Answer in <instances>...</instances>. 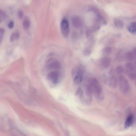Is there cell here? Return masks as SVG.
Here are the masks:
<instances>
[{"instance_id":"1","label":"cell","mask_w":136,"mask_h":136,"mask_svg":"<svg viewBox=\"0 0 136 136\" xmlns=\"http://www.w3.org/2000/svg\"><path fill=\"white\" fill-rule=\"evenodd\" d=\"M89 87L96 98L102 100L103 98L102 89L98 81L96 78H92L89 81Z\"/></svg>"},{"instance_id":"2","label":"cell","mask_w":136,"mask_h":136,"mask_svg":"<svg viewBox=\"0 0 136 136\" xmlns=\"http://www.w3.org/2000/svg\"><path fill=\"white\" fill-rule=\"evenodd\" d=\"M120 89L124 94H127L130 92V88L128 81L123 76L121 75L118 78Z\"/></svg>"},{"instance_id":"3","label":"cell","mask_w":136,"mask_h":136,"mask_svg":"<svg viewBox=\"0 0 136 136\" xmlns=\"http://www.w3.org/2000/svg\"><path fill=\"white\" fill-rule=\"evenodd\" d=\"M61 30L64 37L67 38L68 36L70 31L69 23L66 18H63L61 22Z\"/></svg>"},{"instance_id":"4","label":"cell","mask_w":136,"mask_h":136,"mask_svg":"<svg viewBox=\"0 0 136 136\" xmlns=\"http://www.w3.org/2000/svg\"><path fill=\"white\" fill-rule=\"evenodd\" d=\"M46 66L48 69L57 70L60 68L61 65L59 62L57 60L51 59L47 61Z\"/></svg>"},{"instance_id":"5","label":"cell","mask_w":136,"mask_h":136,"mask_svg":"<svg viewBox=\"0 0 136 136\" xmlns=\"http://www.w3.org/2000/svg\"><path fill=\"white\" fill-rule=\"evenodd\" d=\"M86 103L89 104L91 102L92 98V92L89 86L86 85L84 87Z\"/></svg>"},{"instance_id":"6","label":"cell","mask_w":136,"mask_h":136,"mask_svg":"<svg viewBox=\"0 0 136 136\" xmlns=\"http://www.w3.org/2000/svg\"><path fill=\"white\" fill-rule=\"evenodd\" d=\"M59 73L55 71H53L49 73L47 78L51 80L53 83L56 84L58 82L59 78Z\"/></svg>"},{"instance_id":"7","label":"cell","mask_w":136,"mask_h":136,"mask_svg":"<svg viewBox=\"0 0 136 136\" xmlns=\"http://www.w3.org/2000/svg\"><path fill=\"white\" fill-rule=\"evenodd\" d=\"M72 23L74 28H78L82 25V21L80 18L77 16H74L72 18Z\"/></svg>"},{"instance_id":"8","label":"cell","mask_w":136,"mask_h":136,"mask_svg":"<svg viewBox=\"0 0 136 136\" xmlns=\"http://www.w3.org/2000/svg\"><path fill=\"white\" fill-rule=\"evenodd\" d=\"M111 62V59L109 57H105L102 59L100 62V66L103 68H107L109 67Z\"/></svg>"},{"instance_id":"9","label":"cell","mask_w":136,"mask_h":136,"mask_svg":"<svg viewBox=\"0 0 136 136\" xmlns=\"http://www.w3.org/2000/svg\"><path fill=\"white\" fill-rule=\"evenodd\" d=\"M134 121V117L132 114H130L128 116L125 121L124 126L126 128H128L131 126Z\"/></svg>"},{"instance_id":"10","label":"cell","mask_w":136,"mask_h":136,"mask_svg":"<svg viewBox=\"0 0 136 136\" xmlns=\"http://www.w3.org/2000/svg\"><path fill=\"white\" fill-rule=\"evenodd\" d=\"M118 81L115 76L112 75L110 78L109 85L111 87L115 88L117 86Z\"/></svg>"},{"instance_id":"11","label":"cell","mask_w":136,"mask_h":136,"mask_svg":"<svg viewBox=\"0 0 136 136\" xmlns=\"http://www.w3.org/2000/svg\"><path fill=\"white\" fill-rule=\"evenodd\" d=\"M101 22L97 18L95 20L93 25L92 26V30L94 31H96L100 28V24Z\"/></svg>"},{"instance_id":"12","label":"cell","mask_w":136,"mask_h":136,"mask_svg":"<svg viewBox=\"0 0 136 136\" xmlns=\"http://www.w3.org/2000/svg\"><path fill=\"white\" fill-rule=\"evenodd\" d=\"M23 28L26 30L29 29L30 26V22L29 18L25 17L24 18L23 22Z\"/></svg>"},{"instance_id":"13","label":"cell","mask_w":136,"mask_h":136,"mask_svg":"<svg viewBox=\"0 0 136 136\" xmlns=\"http://www.w3.org/2000/svg\"><path fill=\"white\" fill-rule=\"evenodd\" d=\"M114 24L117 28L119 29L123 28L124 26L123 22L118 19H116L114 20Z\"/></svg>"},{"instance_id":"14","label":"cell","mask_w":136,"mask_h":136,"mask_svg":"<svg viewBox=\"0 0 136 136\" xmlns=\"http://www.w3.org/2000/svg\"><path fill=\"white\" fill-rule=\"evenodd\" d=\"M20 34L19 32H13L10 36V41L13 42L15 40L18 39L19 38Z\"/></svg>"},{"instance_id":"15","label":"cell","mask_w":136,"mask_h":136,"mask_svg":"<svg viewBox=\"0 0 136 136\" xmlns=\"http://www.w3.org/2000/svg\"><path fill=\"white\" fill-rule=\"evenodd\" d=\"M126 68L128 72H133L134 71L135 67L134 65L131 62H128L126 65Z\"/></svg>"},{"instance_id":"16","label":"cell","mask_w":136,"mask_h":136,"mask_svg":"<svg viewBox=\"0 0 136 136\" xmlns=\"http://www.w3.org/2000/svg\"><path fill=\"white\" fill-rule=\"evenodd\" d=\"M111 49L109 47H106L103 48L102 52L103 55L105 56H108L110 55L111 53Z\"/></svg>"},{"instance_id":"17","label":"cell","mask_w":136,"mask_h":136,"mask_svg":"<svg viewBox=\"0 0 136 136\" xmlns=\"http://www.w3.org/2000/svg\"><path fill=\"white\" fill-rule=\"evenodd\" d=\"M126 58L128 60L131 61L133 60L134 57L132 52H128L125 55Z\"/></svg>"},{"instance_id":"18","label":"cell","mask_w":136,"mask_h":136,"mask_svg":"<svg viewBox=\"0 0 136 136\" xmlns=\"http://www.w3.org/2000/svg\"><path fill=\"white\" fill-rule=\"evenodd\" d=\"M7 18V15L3 11L0 10V22L4 21Z\"/></svg>"},{"instance_id":"19","label":"cell","mask_w":136,"mask_h":136,"mask_svg":"<svg viewBox=\"0 0 136 136\" xmlns=\"http://www.w3.org/2000/svg\"><path fill=\"white\" fill-rule=\"evenodd\" d=\"M128 30L130 33L134 34H136V30L134 27L131 24L129 27Z\"/></svg>"},{"instance_id":"20","label":"cell","mask_w":136,"mask_h":136,"mask_svg":"<svg viewBox=\"0 0 136 136\" xmlns=\"http://www.w3.org/2000/svg\"><path fill=\"white\" fill-rule=\"evenodd\" d=\"M124 69L121 66H118L116 68V71L118 74H121L124 72Z\"/></svg>"},{"instance_id":"21","label":"cell","mask_w":136,"mask_h":136,"mask_svg":"<svg viewBox=\"0 0 136 136\" xmlns=\"http://www.w3.org/2000/svg\"><path fill=\"white\" fill-rule=\"evenodd\" d=\"M4 32V29L3 28H1L0 29V41L1 43L3 38Z\"/></svg>"},{"instance_id":"22","label":"cell","mask_w":136,"mask_h":136,"mask_svg":"<svg viewBox=\"0 0 136 136\" xmlns=\"http://www.w3.org/2000/svg\"><path fill=\"white\" fill-rule=\"evenodd\" d=\"M91 51L88 48H86L85 49L84 51V55L86 56H88L91 54Z\"/></svg>"},{"instance_id":"23","label":"cell","mask_w":136,"mask_h":136,"mask_svg":"<svg viewBox=\"0 0 136 136\" xmlns=\"http://www.w3.org/2000/svg\"><path fill=\"white\" fill-rule=\"evenodd\" d=\"M78 35L77 32L75 31L73 32L72 35V39L74 40H75L77 39Z\"/></svg>"},{"instance_id":"24","label":"cell","mask_w":136,"mask_h":136,"mask_svg":"<svg viewBox=\"0 0 136 136\" xmlns=\"http://www.w3.org/2000/svg\"><path fill=\"white\" fill-rule=\"evenodd\" d=\"M128 76L132 80L134 79L136 77V75L135 73L133 72H128Z\"/></svg>"},{"instance_id":"25","label":"cell","mask_w":136,"mask_h":136,"mask_svg":"<svg viewBox=\"0 0 136 136\" xmlns=\"http://www.w3.org/2000/svg\"><path fill=\"white\" fill-rule=\"evenodd\" d=\"M18 17L20 18H22L23 15V12L22 10H19L18 12Z\"/></svg>"},{"instance_id":"26","label":"cell","mask_w":136,"mask_h":136,"mask_svg":"<svg viewBox=\"0 0 136 136\" xmlns=\"http://www.w3.org/2000/svg\"><path fill=\"white\" fill-rule=\"evenodd\" d=\"M83 91L82 89L80 87L76 91L75 95L76 96H79Z\"/></svg>"},{"instance_id":"27","label":"cell","mask_w":136,"mask_h":136,"mask_svg":"<svg viewBox=\"0 0 136 136\" xmlns=\"http://www.w3.org/2000/svg\"><path fill=\"white\" fill-rule=\"evenodd\" d=\"M14 26V23L13 21H10L8 24V27L10 29H12Z\"/></svg>"},{"instance_id":"28","label":"cell","mask_w":136,"mask_h":136,"mask_svg":"<svg viewBox=\"0 0 136 136\" xmlns=\"http://www.w3.org/2000/svg\"><path fill=\"white\" fill-rule=\"evenodd\" d=\"M132 52L134 56V58H136V47H135L133 49Z\"/></svg>"},{"instance_id":"29","label":"cell","mask_w":136,"mask_h":136,"mask_svg":"<svg viewBox=\"0 0 136 136\" xmlns=\"http://www.w3.org/2000/svg\"><path fill=\"white\" fill-rule=\"evenodd\" d=\"M131 24L134 27L136 30V22H133Z\"/></svg>"},{"instance_id":"30","label":"cell","mask_w":136,"mask_h":136,"mask_svg":"<svg viewBox=\"0 0 136 136\" xmlns=\"http://www.w3.org/2000/svg\"><path fill=\"white\" fill-rule=\"evenodd\" d=\"M135 64L136 66V61L135 62Z\"/></svg>"}]
</instances>
